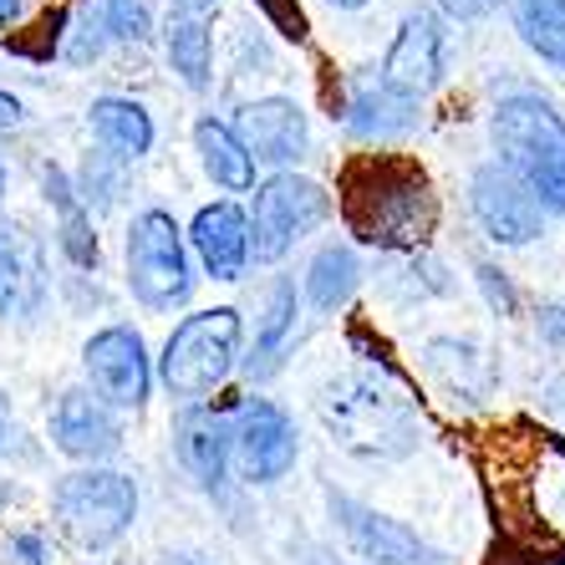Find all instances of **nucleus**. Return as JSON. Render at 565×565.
I'll list each match as a JSON object with an SVG mask.
<instances>
[{
	"mask_svg": "<svg viewBox=\"0 0 565 565\" xmlns=\"http://www.w3.org/2000/svg\"><path fill=\"white\" fill-rule=\"evenodd\" d=\"M163 52H169L173 77L184 82L189 93H210L214 87V31H210V21L169 15V26H163Z\"/></svg>",
	"mask_w": 565,
	"mask_h": 565,
	"instance_id": "obj_24",
	"label": "nucleus"
},
{
	"mask_svg": "<svg viewBox=\"0 0 565 565\" xmlns=\"http://www.w3.org/2000/svg\"><path fill=\"white\" fill-rule=\"evenodd\" d=\"M510 26L530 56L565 72V0H510Z\"/></svg>",
	"mask_w": 565,
	"mask_h": 565,
	"instance_id": "obj_25",
	"label": "nucleus"
},
{
	"mask_svg": "<svg viewBox=\"0 0 565 565\" xmlns=\"http://www.w3.org/2000/svg\"><path fill=\"white\" fill-rule=\"evenodd\" d=\"M224 0H169V15H194V21H210Z\"/></svg>",
	"mask_w": 565,
	"mask_h": 565,
	"instance_id": "obj_32",
	"label": "nucleus"
},
{
	"mask_svg": "<svg viewBox=\"0 0 565 565\" xmlns=\"http://www.w3.org/2000/svg\"><path fill=\"white\" fill-rule=\"evenodd\" d=\"M327 510H331V525L342 530V540L356 551V561H367V565H434V551H428L408 525H397L393 514L372 510V504L352 500V494H337V489H327Z\"/></svg>",
	"mask_w": 565,
	"mask_h": 565,
	"instance_id": "obj_13",
	"label": "nucleus"
},
{
	"mask_svg": "<svg viewBox=\"0 0 565 565\" xmlns=\"http://www.w3.org/2000/svg\"><path fill=\"white\" fill-rule=\"evenodd\" d=\"M473 280H479V290H484V306L494 316H514V311H520V290H514V280L504 276L500 265L479 260V265H473Z\"/></svg>",
	"mask_w": 565,
	"mask_h": 565,
	"instance_id": "obj_28",
	"label": "nucleus"
},
{
	"mask_svg": "<svg viewBox=\"0 0 565 565\" xmlns=\"http://www.w3.org/2000/svg\"><path fill=\"white\" fill-rule=\"evenodd\" d=\"M122 260H128V290L143 311H184L194 301V255H189V239L179 230L169 210H143L132 214L128 224V245H122Z\"/></svg>",
	"mask_w": 565,
	"mask_h": 565,
	"instance_id": "obj_6",
	"label": "nucleus"
},
{
	"mask_svg": "<svg viewBox=\"0 0 565 565\" xmlns=\"http://www.w3.org/2000/svg\"><path fill=\"white\" fill-rule=\"evenodd\" d=\"M82 372L93 382V397L113 413H143L153 397V356H148L143 331L128 321H113V327L87 337Z\"/></svg>",
	"mask_w": 565,
	"mask_h": 565,
	"instance_id": "obj_9",
	"label": "nucleus"
},
{
	"mask_svg": "<svg viewBox=\"0 0 565 565\" xmlns=\"http://www.w3.org/2000/svg\"><path fill=\"white\" fill-rule=\"evenodd\" d=\"M11 551L21 555V565H46V545H41V535H15Z\"/></svg>",
	"mask_w": 565,
	"mask_h": 565,
	"instance_id": "obj_33",
	"label": "nucleus"
},
{
	"mask_svg": "<svg viewBox=\"0 0 565 565\" xmlns=\"http://www.w3.org/2000/svg\"><path fill=\"white\" fill-rule=\"evenodd\" d=\"M342 220L372 250L423 255L438 230V194L413 158L362 153L342 169Z\"/></svg>",
	"mask_w": 565,
	"mask_h": 565,
	"instance_id": "obj_2",
	"label": "nucleus"
},
{
	"mask_svg": "<svg viewBox=\"0 0 565 565\" xmlns=\"http://www.w3.org/2000/svg\"><path fill=\"white\" fill-rule=\"evenodd\" d=\"M337 118L362 143H397V138H408L418 128L423 113L418 97H403L377 72H352L342 82V97H337Z\"/></svg>",
	"mask_w": 565,
	"mask_h": 565,
	"instance_id": "obj_14",
	"label": "nucleus"
},
{
	"mask_svg": "<svg viewBox=\"0 0 565 565\" xmlns=\"http://www.w3.org/2000/svg\"><path fill=\"white\" fill-rule=\"evenodd\" d=\"M52 444L77 463H107L122 448V423L87 387H72L52 408Z\"/></svg>",
	"mask_w": 565,
	"mask_h": 565,
	"instance_id": "obj_17",
	"label": "nucleus"
},
{
	"mask_svg": "<svg viewBox=\"0 0 565 565\" xmlns=\"http://www.w3.org/2000/svg\"><path fill=\"white\" fill-rule=\"evenodd\" d=\"M500 6H510V0H438V15L444 21H484Z\"/></svg>",
	"mask_w": 565,
	"mask_h": 565,
	"instance_id": "obj_29",
	"label": "nucleus"
},
{
	"mask_svg": "<svg viewBox=\"0 0 565 565\" xmlns=\"http://www.w3.org/2000/svg\"><path fill=\"white\" fill-rule=\"evenodd\" d=\"M189 255L199 260V270L210 280H235L250 276V224H245V204L235 199H214L194 214V224L184 230Z\"/></svg>",
	"mask_w": 565,
	"mask_h": 565,
	"instance_id": "obj_15",
	"label": "nucleus"
},
{
	"mask_svg": "<svg viewBox=\"0 0 565 565\" xmlns=\"http://www.w3.org/2000/svg\"><path fill=\"white\" fill-rule=\"evenodd\" d=\"M444 66H448V31H444V15L428 11V6H418V11H408L403 21H397L393 31V46H387V56H382L377 77L387 82V87H397L403 97H428L444 82Z\"/></svg>",
	"mask_w": 565,
	"mask_h": 565,
	"instance_id": "obj_12",
	"label": "nucleus"
},
{
	"mask_svg": "<svg viewBox=\"0 0 565 565\" xmlns=\"http://www.w3.org/2000/svg\"><path fill=\"white\" fill-rule=\"evenodd\" d=\"M469 214H473V224H479V235L504 245V250L535 245V239L545 235V220H551V214L535 204V194H530L504 163H494V158H484V163L469 173Z\"/></svg>",
	"mask_w": 565,
	"mask_h": 565,
	"instance_id": "obj_10",
	"label": "nucleus"
},
{
	"mask_svg": "<svg viewBox=\"0 0 565 565\" xmlns=\"http://www.w3.org/2000/svg\"><path fill=\"white\" fill-rule=\"evenodd\" d=\"M260 6H270V15L286 26V36H301V31H306V21H301V11H296V6H286V0H260Z\"/></svg>",
	"mask_w": 565,
	"mask_h": 565,
	"instance_id": "obj_31",
	"label": "nucleus"
},
{
	"mask_svg": "<svg viewBox=\"0 0 565 565\" xmlns=\"http://www.w3.org/2000/svg\"><path fill=\"white\" fill-rule=\"evenodd\" d=\"M41 194H46V204L56 210V245H62V255L77 265V270H97L103 250H97V235H93V214L82 210V199L72 194L66 169L46 163V169H41Z\"/></svg>",
	"mask_w": 565,
	"mask_h": 565,
	"instance_id": "obj_22",
	"label": "nucleus"
},
{
	"mask_svg": "<svg viewBox=\"0 0 565 565\" xmlns=\"http://www.w3.org/2000/svg\"><path fill=\"white\" fill-rule=\"evenodd\" d=\"M97 21L107 46H148L153 41V6L148 0H97Z\"/></svg>",
	"mask_w": 565,
	"mask_h": 565,
	"instance_id": "obj_27",
	"label": "nucleus"
},
{
	"mask_svg": "<svg viewBox=\"0 0 565 565\" xmlns=\"http://www.w3.org/2000/svg\"><path fill=\"white\" fill-rule=\"evenodd\" d=\"M194 153H199V169L210 173L224 194H250V189L260 184L255 158L245 153V143L235 138V128H230L224 118H214V113H204V118L194 122Z\"/></svg>",
	"mask_w": 565,
	"mask_h": 565,
	"instance_id": "obj_21",
	"label": "nucleus"
},
{
	"mask_svg": "<svg viewBox=\"0 0 565 565\" xmlns=\"http://www.w3.org/2000/svg\"><path fill=\"white\" fill-rule=\"evenodd\" d=\"M0 448H6V423H0Z\"/></svg>",
	"mask_w": 565,
	"mask_h": 565,
	"instance_id": "obj_39",
	"label": "nucleus"
},
{
	"mask_svg": "<svg viewBox=\"0 0 565 565\" xmlns=\"http://www.w3.org/2000/svg\"><path fill=\"white\" fill-rule=\"evenodd\" d=\"M52 296V276H46V250L26 224L0 220V316L6 321H31L41 316Z\"/></svg>",
	"mask_w": 565,
	"mask_h": 565,
	"instance_id": "obj_16",
	"label": "nucleus"
},
{
	"mask_svg": "<svg viewBox=\"0 0 565 565\" xmlns=\"http://www.w3.org/2000/svg\"><path fill=\"white\" fill-rule=\"evenodd\" d=\"M327 6H337V11H362V6H372V0H327Z\"/></svg>",
	"mask_w": 565,
	"mask_h": 565,
	"instance_id": "obj_37",
	"label": "nucleus"
},
{
	"mask_svg": "<svg viewBox=\"0 0 565 565\" xmlns=\"http://www.w3.org/2000/svg\"><path fill=\"white\" fill-rule=\"evenodd\" d=\"M52 514L62 535L77 551H113L138 520V484L122 469L107 463H82V469L62 473L52 489Z\"/></svg>",
	"mask_w": 565,
	"mask_h": 565,
	"instance_id": "obj_5",
	"label": "nucleus"
},
{
	"mask_svg": "<svg viewBox=\"0 0 565 565\" xmlns=\"http://www.w3.org/2000/svg\"><path fill=\"white\" fill-rule=\"evenodd\" d=\"M87 128H93L97 148L118 163H138V158L153 153L158 143V128H153V113H148L138 97H118V93H103L93 97L87 107Z\"/></svg>",
	"mask_w": 565,
	"mask_h": 565,
	"instance_id": "obj_20",
	"label": "nucleus"
},
{
	"mask_svg": "<svg viewBox=\"0 0 565 565\" xmlns=\"http://www.w3.org/2000/svg\"><path fill=\"white\" fill-rule=\"evenodd\" d=\"M301 459V434L280 403L239 397L230 408V473L245 484H280Z\"/></svg>",
	"mask_w": 565,
	"mask_h": 565,
	"instance_id": "obj_8",
	"label": "nucleus"
},
{
	"mask_svg": "<svg viewBox=\"0 0 565 565\" xmlns=\"http://www.w3.org/2000/svg\"><path fill=\"white\" fill-rule=\"evenodd\" d=\"M173 454H179V463L204 494H220L224 479H230V408H214V403L179 408Z\"/></svg>",
	"mask_w": 565,
	"mask_h": 565,
	"instance_id": "obj_18",
	"label": "nucleus"
},
{
	"mask_svg": "<svg viewBox=\"0 0 565 565\" xmlns=\"http://www.w3.org/2000/svg\"><path fill=\"white\" fill-rule=\"evenodd\" d=\"M6 184H11V173H6V158H0V199H6Z\"/></svg>",
	"mask_w": 565,
	"mask_h": 565,
	"instance_id": "obj_38",
	"label": "nucleus"
},
{
	"mask_svg": "<svg viewBox=\"0 0 565 565\" xmlns=\"http://www.w3.org/2000/svg\"><path fill=\"white\" fill-rule=\"evenodd\" d=\"M31 15V0H0V26H21Z\"/></svg>",
	"mask_w": 565,
	"mask_h": 565,
	"instance_id": "obj_35",
	"label": "nucleus"
},
{
	"mask_svg": "<svg viewBox=\"0 0 565 565\" xmlns=\"http://www.w3.org/2000/svg\"><path fill=\"white\" fill-rule=\"evenodd\" d=\"M545 403H551V413L565 423V377H555V382H551V393H545Z\"/></svg>",
	"mask_w": 565,
	"mask_h": 565,
	"instance_id": "obj_36",
	"label": "nucleus"
},
{
	"mask_svg": "<svg viewBox=\"0 0 565 565\" xmlns=\"http://www.w3.org/2000/svg\"><path fill=\"white\" fill-rule=\"evenodd\" d=\"M356 286H362V255H356L347 239H331V245H321V250L311 255V265H306L301 301H311L316 311H342L356 296Z\"/></svg>",
	"mask_w": 565,
	"mask_h": 565,
	"instance_id": "obj_23",
	"label": "nucleus"
},
{
	"mask_svg": "<svg viewBox=\"0 0 565 565\" xmlns=\"http://www.w3.org/2000/svg\"><path fill=\"white\" fill-rule=\"evenodd\" d=\"M296 327H301V286H296V276H270L260 296V316H255V347L250 356H239L245 372L270 377L296 342Z\"/></svg>",
	"mask_w": 565,
	"mask_h": 565,
	"instance_id": "obj_19",
	"label": "nucleus"
},
{
	"mask_svg": "<svg viewBox=\"0 0 565 565\" xmlns=\"http://www.w3.org/2000/svg\"><path fill=\"white\" fill-rule=\"evenodd\" d=\"M235 138L245 143V153L255 158V169H296L311 153V118L296 97H255L235 113Z\"/></svg>",
	"mask_w": 565,
	"mask_h": 565,
	"instance_id": "obj_11",
	"label": "nucleus"
},
{
	"mask_svg": "<svg viewBox=\"0 0 565 565\" xmlns=\"http://www.w3.org/2000/svg\"><path fill=\"white\" fill-rule=\"evenodd\" d=\"M122 179H128V163H118V158H107L103 148H97V153H87V163L77 169V179H72V194L82 199V210L87 214H103V210L118 204Z\"/></svg>",
	"mask_w": 565,
	"mask_h": 565,
	"instance_id": "obj_26",
	"label": "nucleus"
},
{
	"mask_svg": "<svg viewBox=\"0 0 565 565\" xmlns=\"http://www.w3.org/2000/svg\"><path fill=\"white\" fill-rule=\"evenodd\" d=\"M494 163L535 194L545 214L565 220V113L535 87H514L489 113Z\"/></svg>",
	"mask_w": 565,
	"mask_h": 565,
	"instance_id": "obj_3",
	"label": "nucleus"
},
{
	"mask_svg": "<svg viewBox=\"0 0 565 565\" xmlns=\"http://www.w3.org/2000/svg\"><path fill=\"white\" fill-rule=\"evenodd\" d=\"M21 122H26V107H21V97L0 93V132H15Z\"/></svg>",
	"mask_w": 565,
	"mask_h": 565,
	"instance_id": "obj_34",
	"label": "nucleus"
},
{
	"mask_svg": "<svg viewBox=\"0 0 565 565\" xmlns=\"http://www.w3.org/2000/svg\"><path fill=\"white\" fill-rule=\"evenodd\" d=\"M494 525L520 555L565 565V434L530 418L504 423L484 444Z\"/></svg>",
	"mask_w": 565,
	"mask_h": 565,
	"instance_id": "obj_1",
	"label": "nucleus"
},
{
	"mask_svg": "<svg viewBox=\"0 0 565 565\" xmlns=\"http://www.w3.org/2000/svg\"><path fill=\"white\" fill-rule=\"evenodd\" d=\"M337 199L327 194V184H316L306 173L286 169L270 173L250 189V210H245V224H250V260L255 265H280L306 235H316L321 224L331 220Z\"/></svg>",
	"mask_w": 565,
	"mask_h": 565,
	"instance_id": "obj_7",
	"label": "nucleus"
},
{
	"mask_svg": "<svg viewBox=\"0 0 565 565\" xmlns=\"http://www.w3.org/2000/svg\"><path fill=\"white\" fill-rule=\"evenodd\" d=\"M239 347H245V321L235 306H210V311H189L169 331L163 356L153 362V382L179 403L199 408L220 393L239 367Z\"/></svg>",
	"mask_w": 565,
	"mask_h": 565,
	"instance_id": "obj_4",
	"label": "nucleus"
},
{
	"mask_svg": "<svg viewBox=\"0 0 565 565\" xmlns=\"http://www.w3.org/2000/svg\"><path fill=\"white\" fill-rule=\"evenodd\" d=\"M540 337L551 347H565V306H540Z\"/></svg>",
	"mask_w": 565,
	"mask_h": 565,
	"instance_id": "obj_30",
	"label": "nucleus"
}]
</instances>
